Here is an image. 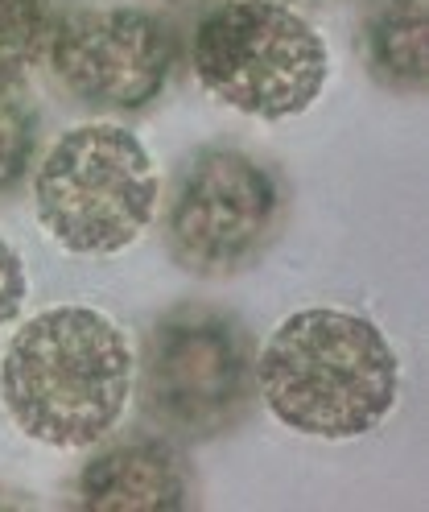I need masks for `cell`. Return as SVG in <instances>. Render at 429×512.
Instances as JSON below:
<instances>
[{
  "label": "cell",
  "instance_id": "cell-6",
  "mask_svg": "<svg viewBox=\"0 0 429 512\" xmlns=\"http://www.w3.org/2000/svg\"><path fill=\"white\" fill-rule=\"evenodd\" d=\"M277 182L240 149L190 157L165 215L174 261L198 277H223L248 265L277 223Z\"/></svg>",
  "mask_w": 429,
  "mask_h": 512
},
{
  "label": "cell",
  "instance_id": "cell-9",
  "mask_svg": "<svg viewBox=\"0 0 429 512\" xmlns=\"http://www.w3.org/2000/svg\"><path fill=\"white\" fill-rule=\"evenodd\" d=\"M359 42L384 87L417 91L425 83V0H368Z\"/></svg>",
  "mask_w": 429,
  "mask_h": 512
},
{
  "label": "cell",
  "instance_id": "cell-2",
  "mask_svg": "<svg viewBox=\"0 0 429 512\" xmlns=\"http://www.w3.org/2000/svg\"><path fill=\"white\" fill-rule=\"evenodd\" d=\"M269 413L310 438L372 434L401 397V360L368 314L310 306L269 335L256 364Z\"/></svg>",
  "mask_w": 429,
  "mask_h": 512
},
{
  "label": "cell",
  "instance_id": "cell-11",
  "mask_svg": "<svg viewBox=\"0 0 429 512\" xmlns=\"http://www.w3.org/2000/svg\"><path fill=\"white\" fill-rule=\"evenodd\" d=\"M38 153V108L21 87H0V195L13 190Z\"/></svg>",
  "mask_w": 429,
  "mask_h": 512
},
{
  "label": "cell",
  "instance_id": "cell-1",
  "mask_svg": "<svg viewBox=\"0 0 429 512\" xmlns=\"http://www.w3.org/2000/svg\"><path fill=\"white\" fill-rule=\"evenodd\" d=\"M137 356L128 331L95 306H50L17 327L0 360L13 426L50 451L104 442L128 409Z\"/></svg>",
  "mask_w": 429,
  "mask_h": 512
},
{
  "label": "cell",
  "instance_id": "cell-4",
  "mask_svg": "<svg viewBox=\"0 0 429 512\" xmlns=\"http://www.w3.org/2000/svg\"><path fill=\"white\" fill-rule=\"evenodd\" d=\"M194 75L207 95L256 120H289L318 104L330 50L285 0H223L194 29Z\"/></svg>",
  "mask_w": 429,
  "mask_h": 512
},
{
  "label": "cell",
  "instance_id": "cell-10",
  "mask_svg": "<svg viewBox=\"0 0 429 512\" xmlns=\"http://www.w3.org/2000/svg\"><path fill=\"white\" fill-rule=\"evenodd\" d=\"M50 29V0H0V87H21V79L46 58Z\"/></svg>",
  "mask_w": 429,
  "mask_h": 512
},
{
  "label": "cell",
  "instance_id": "cell-3",
  "mask_svg": "<svg viewBox=\"0 0 429 512\" xmlns=\"http://www.w3.org/2000/svg\"><path fill=\"white\" fill-rule=\"evenodd\" d=\"M157 170L124 124H79L62 133L33 174L42 232L71 256H116L157 215Z\"/></svg>",
  "mask_w": 429,
  "mask_h": 512
},
{
  "label": "cell",
  "instance_id": "cell-12",
  "mask_svg": "<svg viewBox=\"0 0 429 512\" xmlns=\"http://www.w3.org/2000/svg\"><path fill=\"white\" fill-rule=\"evenodd\" d=\"M25 261H21V252L0 236V335H5L13 323H17V314L25 306Z\"/></svg>",
  "mask_w": 429,
  "mask_h": 512
},
{
  "label": "cell",
  "instance_id": "cell-8",
  "mask_svg": "<svg viewBox=\"0 0 429 512\" xmlns=\"http://www.w3.org/2000/svg\"><path fill=\"white\" fill-rule=\"evenodd\" d=\"M186 500V459L161 438L104 446L79 471V508L87 512H178Z\"/></svg>",
  "mask_w": 429,
  "mask_h": 512
},
{
  "label": "cell",
  "instance_id": "cell-5",
  "mask_svg": "<svg viewBox=\"0 0 429 512\" xmlns=\"http://www.w3.org/2000/svg\"><path fill=\"white\" fill-rule=\"evenodd\" d=\"M145 409L186 438L219 434L240 418L252 389V356L240 323L211 306H178L145 347Z\"/></svg>",
  "mask_w": 429,
  "mask_h": 512
},
{
  "label": "cell",
  "instance_id": "cell-7",
  "mask_svg": "<svg viewBox=\"0 0 429 512\" xmlns=\"http://www.w3.org/2000/svg\"><path fill=\"white\" fill-rule=\"evenodd\" d=\"M174 29L149 9L104 5L54 17L46 62L75 100L108 112L153 104L174 75Z\"/></svg>",
  "mask_w": 429,
  "mask_h": 512
}]
</instances>
